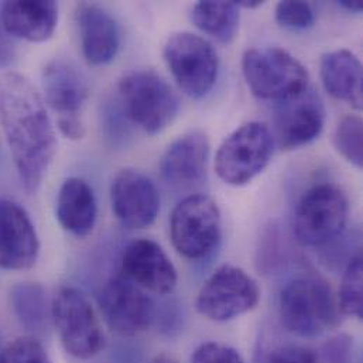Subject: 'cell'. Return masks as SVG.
<instances>
[{"mask_svg":"<svg viewBox=\"0 0 363 363\" xmlns=\"http://www.w3.org/2000/svg\"><path fill=\"white\" fill-rule=\"evenodd\" d=\"M0 126L21 185L35 192L55 156L57 139L43 96L21 74L0 77Z\"/></svg>","mask_w":363,"mask_h":363,"instance_id":"obj_1","label":"cell"},{"mask_svg":"<svg viewBox=\"0 0 363 363\" xmlns=\"http://www.w3.org/2000/svg\"><path fill=\"white\" fill-rule=\"evenodd\" d=\"M283 325L301 338H315L340 324V306L331 286L321 277L303 276L289 281L280 293Z\"/></svg>","mask_w":363,"mask_h":363,"instance_id":"obj_2","label":"cell"},{"mask_svg":"<svg viewBox=\"0 0 363 363\" xmlns=\"http://www.w3.org/2000/svg\"><path fill=\"white\" fill-rule=\"evenodd\" d=\"M242 72L250 92L263 101L281 104L310 88L307 68L279 47L246 50Z\"/></svg>","mask_w":363,"mask_h":363,"instance_id":"obj_3","label":"cell"},{"mask_svg":"<svg viewBox=\"0 0 363 363\" xmlns=\"http://www.w3.org/2000/svg\"><path fill=\"white\" fill-rule=\"evenodd\" d=\"M123 112L147 135L166 130L177 118L180 101L169 82L152 69L128 72L119 81Z\"/></svg>","mask_w":363,"mask_h":363,"instance_id":"obj_4","label":"cell"},{"mask_svg":"<svg viewBox=\"0 0 363 363\" xmlns=\"http://www.w3.org/2000/svg\"><path fill=\"white\" fill-rule=\"evenodd\" d=\"M350 215L345 191L333 182H321L307 189L294 211L293 229L300 245L325 246L344 232Z\"/></svg>","mask_w":363,"mask_h":363,"instance_id":"obj_5","label":"cell"},{"mask_svg":"<svg viewBox=\"0 0 363 363\" xmlns=\"http://www.w3.org/2000/svg\"><path fill=\"white\" fill-rule=\"evenodd\" d=\"M273 147L274 138L264 123H245L219 146L215 156V172L225 184L243 186L269 166Z\"/></svg>","mask_w":363,"mask_h":363,"instance_id":"obj_6","label":"cell"},{"mask_svg":"<svg viewBox=\"0 0 363 363\" xmlns=\"http://www.w3.org/2000/svg\"><path fill=\"white\" fill-rule=\"evenodd\" d=\"M51 317L64 350L74 358L91 359L105 347V335L88 297L75 287H62Z\"/></svg>","mask_w":363,"mask_h":363,"instance_id":"obj_7","label":"cell"},{"mask_svg":"<svg viewBox=\"0 0 363 363\" xmlns=\"http://www.w3.org/2000/svg\"><path fill=\"white\" fill-rule=\"evenodd\" d=\"M259 301L256 280L238 266L222 264L199 289L195 308L209 321L226 323L255 310Z\"/></svg>","mask_w":363,"mask_h":363,"instance_id":"obj_8","label":"cell"},{"mask_svg":"<svg viewBox=\"0 0 363 363\" xmlns=\"http://www.w3.org/2000/svg\"><path fill=\"white\" fill-rule=\"evenodd\" d=\"M163 57L182 92L201 99L213 88L218 78L219 60L215 48L205 38L182 31L169 37Z\"/></svg>","mask_w":363,"mask_h":363,"instance_id":"obj_9","label":"cell"},{"mask_svg":"<svg viewBox=\"0 0 363 363\" xmlns=\"http://www.w3.org/2000/svg\"><path fill=\"white\" fill-rule=\"evenodd\" d=\"M220 211L205 194L182 199L170 216V236L174 249L189 260L206 257L220 240Z\"/></svg>","mask_w":363,"mask_h":363,"instance_id":"obj_10","label":"cell"},{"mask_svg":"<svg viewBox=\"0 0 363 363\" xmlns=\"http://www.w3.org/2000/svg\"><path fill=\"white\" fill-rule=\"evenodd\" d=\"M99 307L108 327L121 337H136L156 318L155 301L126 277L111 279L99 293Z\"/></svg>","mask_w":363,"mask_h":363,"instance_id":"obj_11","label":"cell"},{"mask_svg":"<svg viewBox=\"0 0 363 363\" xmlns=\"http://www.w3.org/2000/svg\"><path fill=\"white\" fill-rule=\"evenodd\" d=\"M123 277L143 290L166 296L177 286V270L163 250L152 239H135L123 250L121 257Z\"/></svg>","mask_w":363,"mask_h":363,"instance_id":"obj_12","label":"cell"},{"mask_svg":"<svg viewBox=\"0 0 363 363\" xmlns=\"http://www.w3.org/2000/svg\"><path fill=\"white\" fill-rule=\"evenodd\" d=\"M279 105L274 130L281 149L303 147L321 135L325 125V106L314 89L308 88L301 95Z\"/></svg>","mask_w":363,"mask_h":363,"instance_id":"obj_13","label":"cell"},{"mask_svg":"<svg viewBox=\"0 0 363 363\" xmlns=\"http://www.w3.org/2000/svg\"><path fill=\"white\" fill-rule=\"evenodd\" d=\"M111 202L115 216L130 229L149 228L160 212V196L155 182L136 170H122L115 177Z\"/></svg>","mask_w":363,"mask_h":363,"instance_id":"obj_14","label":"cell"},{"mask_svg":"<svg viewBox=\"0 0 363 363\" xmlns=\"http://www.w3.org/2000/svg\"><path fill=\"white\" fill-rule=\"evenodd\" d=\"M38 253V236L27 212L16 202L0 199V267L27 270Z\"/></svg>","mask_w":363,"mask_h":363,"instance_id":"obj_15","label":"cell"},{"mask_svg":"<svg viewBox=\"0 0 363 363\" xmlns=\"http://www.w3.org/2000/svg\"><path fill=\"white\" fill-rule=\"evenodd\" d=\"M209 142L199 130L188 132L174 140L160 162L163 180L176 189L202 185L208 176Z\"/></svg>","mask_w":363,"mask_h":363,"instance_id":"obj_16","label":"cell"},{"mask_svg":"<svg viewBox=\"0 0 363 363\" xmlns=\"http://www.w3.org/2000/svg\"><path fill=\"white\" fill-rule=\"evenodd\" d=\"M43 92L44 102L58 115L57 122L82 121L89 86L74 64L62 60L50 61L43 69Z\"/></svg>","mask_w":363,"mask_h":363,"instance_id":"obj_17","label":"cell"},{"mask_svg":"<svg viewBox=\"0 0 363 363\" xmlns=\"http://www.w3.org/2000/svg\"><path fill=\"white\" fill-rule=\"evenodd\" d=\"M77 24L85 60L91 65H106L115 60L119 45V27L101 6L81 3L77 7Z\"/></svg>","mask_w":363,"mask_h":363,"instance_id":"obj_18","label":"cell"},{"mask_svg":"<svg viewBox=\"0 0 363 363\" xmlns=\"http://www.w3.org/2000/svg\"><path fill=\"white\" fill-rule=\"evenodd\" d=\"M0 21L9 35L43 43L52 37L58 23L55 1H6L1 4Z\"/></svg>","mask_w":363,"mask_h":363,"instance_id":"obj_19","label":"cell"},{"mask_svg":"<svg viewBox=\"0 0 363 363\" xmlns=\"http://www.w3.org/2000/svg\"><path fill=\"white\" fill-rule=\"evenodd\" d=\"M321 81L325 91L354 109H362V64L350 50H335L321 58Z\"/></svg>","mask_w":363,"mask_h":363,"instance_id":"obj_20","label":"cell"},{"mask_svg":"<svg viewBox=\"0 0 363 363\" xmlns=\"http://www.w3.org/2000/svg\"><path fill=\"white\" fill-rule=\"evenodd\" d=\"M55 213L65 230L78 238L88 236L98 216L96 198L91 185L77 177L65 180L58 192Z\"/></svg>","mask_w":363,"mask_h":363,"instance_id":"obj_21","label":"cell"},{"mask_svg":"<svg viewBox=\"0 0 363 363\" xmlns=\"http://www.w3.org/2000/svg\"><path fill=\"white\" fill-rule=\"evenodd\" d=\"M239 17V7L235 1H198L191 11L195 27L222 44L235 40Z\"/></svg>","mask_w":363,"mask_h":363,"instance_id":"obj_22","label":"cell"},{"mask_svg":"<svg viewBox=\"0 0 363 363\" xmlns=\"http://www.w3.org/2000/svg\"><path fill=\"white\" fill-rule=\"evenodd\" d=\"M11 304L21 325L30 331L43 330L47 318L45 296L41 286L21 283L11 290Z\"/></svg>","mask_w":363,"mask_h":363,"instance_id":"obj_23","label":"cell"},{"mask_svg":"<svg viewBox=\"0 0 363 363\" xmlns=\"http://www.w3.org/2000/svg\"><path fill=\"white\" fill-rule=\"evenodd\" d=\"M362 273V255L357 253L345 269L337 297L341 314L357 320L363 317Z\"/></svg>","mask_w":363,"mask_h":363,"instance_id":"obj_24","label":"cell"},{"mask_svg":"<svg viewBox=\"0 0 363 363\" xmlns=\"http://www.w3.org/2000/svg\"><path fill=\"white\" fill-rule=\"evenodd\" d=\"M362 119L354 115L345 116L334 133L337 152L357 169H362Z\"/></svg>","mask_w":363,"mask_h":363,"instance_id":"obj_25","label":"cell"},{"mask_svg":"<svg viewBox=\"0 0 363 363\" xmlns=\"http://www.w3.org/2000/svg\"><path fill=\"white\" fill-rule=\"evenodd\" d=\"M277 24L290 30H307L315 23V10L308 1H280L276 6Z\"/></svg>","mask_w":363,"mask_h":363,"instance_id":"obj_26","label":"cell"},{"mask_svg":"<svg viewBox=\"0 0 363 363\" xmlns=\"http://www.w3.org/2000/svg\"><path fill=\"white\" fill-rule=\"evenodd\" d=\"M0 363H51L48 355L33 337H21L0 351Z\"/></svg>","mask_w":363,"mask_h":363,"instance_id":"obj_27","label":"cell"},{"mask_svg":"<svg viewBox=\"0 0 363 363\" xmlns=\"http://www.w3.org/2000/svg\"><path fill=\"white\" fill-rule=\"evenodd\" d=\"M191 363H245V361L236 350L228 345L205 342L194 351Z\"/></svg>","mask_w":363,"mask_h":363,"instance_id":"obj_28","label":"cell"},{"mask_svg":"<svg viewBox=\"0 0 363 363\" xmlns=\"http://www.w3.org/2000/svg\"><path fill=\"white\" fill-rule=\"evenodd\" d=\"M266 363H318V358L308 348L289 345L276 350Z\"/></svg>","mask_w":363,"mask_h":363,"instance_id":"obj_29","label":"cell"},{"mask_svg":"<svg viewBox=\"0 0 363 363\" xmlns=\"http://www.w3.org/2000/svg\"><path fill=\"white\" fill-rule=\"evenodd\" d=\"M338 6H341L342 9L352 11V13H361L363 10V3L359 0H341L338 1Z\"/></svg>","mask_w":363,"mask_h":363,"instance_id":"obj_30","label":"cell"},{"mask_svg":"<svg viewBox=\"0 0 363 363\" xmlns=\"http://www.w3.org/2000/svg\"><path fill=\"white\" fill-rule=\"evenodd\" d=\"M238 4L239 9H257L260 6H263L264 1H260V0H242V1H235Z\"/></svg>","mask_w":363,"mask_h":363,"instance_id":"obj_31","label":"cell"},{"mask_svg":"<svg viewBox=\"0 0 363 363\" xmlns=\"http://www.w3.org/2000/svg\"><path fill=\"white\" fill-rule=\"evenodd\" d=\"M152 363H177L174 359L169 358V357H157Z\"/></svg>","mask_w":363,"mask_h":363,"instance_id":"obj_32","label":"cell"}]
</instances>
